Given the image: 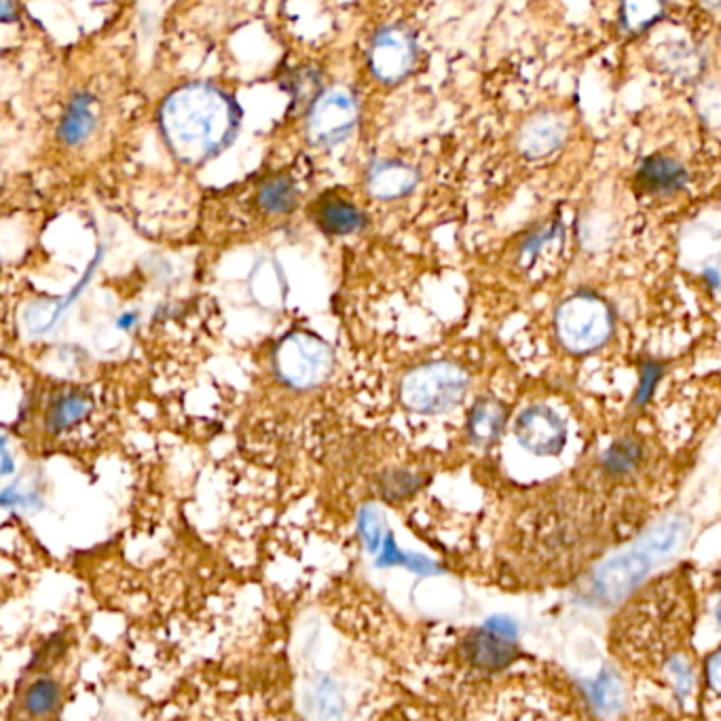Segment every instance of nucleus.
<instances>
[{
  "label": "nucleus",
  "mask_w": 721,
  "mask_h": 721,
  "mask_svg": "<svg viewBox=\"0 0 721 721\" xmlns=\"http://www.w3.org/2000/svg\"><path fill=\"white\" fill-rule=\"evenodd\" d=\"M554 324L563 347L573 354L599 349L612 337L614 328L612 311L595 294H576L567 299L559 307Z\"/></svg>",
  "instance_id": "4"
},
{
  "label": "nucleus",
  "mask_w": 721,
  "mask_h": 721,
  "mask_svg": "<svg viewBox=\"0 0 721 721\" xmlns=\"http://www.w3.org/2000/svg\"><path fill=\"white\" fill-rule=\"evenodd\" d=\"M715 620H717V624H719V628H721V595H719V599H717V603H715Z\"/></svg>",
  "instance_id": "34"
},
{
  "label": "nucleus",
  "mask_w": 721,
  "mask_h": 721,
  "mask_svg": "<svg viewBox=\"0 0 721 721\" xmlns=\"http://www.w3.org/2000/svg\"><path fill=\"white\" fill-rule=\"evenodd\" d=\"M658 58L662 70L679 79H696L702 66H705L700 51L688 43H669L660 51Z\"/></svg>",
  "instance_id": "18"
},
{
  "label": "nucleus",
  "mask_w": 721,
  "mask_h": 721,
  "mask_svg": "<svg viewBox=\"0 0 721 721\" xmlns=\"http://www.w3.org/2000/svg\"><path fill=\"white\" fill-rule=\"evenodd\" d=\"M311 218L322 233L337 237L360 233L368 225V218L358 203L337 191L320 195L311 206Z\"/></svg>",
  "instance_id": "12"
},
{
  "label": "nucleus",
  "mask_w": 721,
  "mask_h": 721,
  "mask_svg": "<svg viewBox=\"0 0 721 721\" xmlns=\"http://www.w3.org/2000/svg\"><path fill=\"white\" fill-rule=\"evenodd\" d=\"M157 123L170 155L184 168L199 170L235 142L242 115L227 89L191 81L165 96Z\"/></svg>",
  "instance_id": "1"
},
{
  "label": "nucleus",
  "mask_w": 721,
  "mask_h": 721,
  "mask_svg": "<svg viewBox=\"0 0 721 721\" xmlns=\"http://www.w3.org/2000/svg\"><path fill=\"white\" fill-rule=\"evenodd\" d=\"M91 406H94V402H91V398L81 392H70V394L58 398L53 402V406L49 409V415H47L49 432L60 434L64 430L75 428L79 421H83L91 413Z\"/></svg>",
  "instance_id": "17"
},
{
  "label": "nucleus",
  "mask_w": 721,
  "mask_h": 721,
  "mask_svg": "<svg viewBox=\"0 0 721 721\" xmlns=\"http://www.w3.org/2000/svg\"><path fill=\"white\" fill-rule=\"evenodd\" d=\"M588 694L590 700H593V705L605 713H612L622 705V683L612 671L601 673L593 683H590Z\"/></svg>",
  "instance_id": "23"
},
{
  "label": "nucleus",
  "mask_w": 721,
  "mask_h": 721,
  "mask_svg": "<svg viewBox=\"0 0 721 721\" xmlns=\"http://www.w3.org/2000/svg\"><path fill=\"white\" fill-rule=\"evenodd\" d=\"M358 529H360V535H362L368 552L377 554V550L381 546V535H383V521H381L377 508H373V506L362 508L360 519H358Z\"/></svg>",
  "instance_id": "29"
},
{
  "label": "nucleus",
  "mask_w": 721,
  "mask_h": 721,
  "mask_svg": "<svg viewBox=\"0 0 721 721\" xmlns=\"http://www.w3.org/2000/svg\"><path fill=\"white\" fill-rule=\"evenodd\" d=\"M421 487V478L411 472H387L379 480V489L385 499H402L406 495L415 493Z\"/></svg>",
  "instance_id": "26"
},
{
  "label": "nucleus",
  "mask_w": 721,
  "mask_h": 721,
  "mask_svg": "<svg viewBox=\"0 0 721 721\" xmlns=\"http://www.w3.org/2000/svg\"><path fill=\"white\" fill-rule=\"evenodd\" d=\"M464 656L476 669L499 671L508 667L516 658V647L512 639H506L489 631V628H483V631H474L466 637Z\"/></svg>",
  "instance_id": "14"
},
{
  "label": "nucleus",
  "mask_w": 721,
  "mask_h": 721,
  "mask_svg": "<svg viewBox=\"0 0 721 721\" xmlns=\"http://www.w3.org/2000/svg\"><path fill=\"white\" fill-rule=\"evenodd\" d=\"M700 119L711 127H721V83H707L696 91L694 98Z\"/></svg>",
  "instance_id": "25"
},
{
  "label": "nucleus",
  "mask_w": 721,
  "mask_h": 721,
  "mask_svg": "<svg viewBox=\"0 0 721 721\" xmlns=\"http://www.w3.org/2000/svg\"><path fill=\"white\" fill-rule=\"evenodd\" d=\"M419 60L417 36L409 26L400 22L385 24L375 30L371 45L366 51V64L371 77L385 85L394 87L413 75Z\"/></svg>",
  "instance_id": "6"
},
{
  "label": "nucleus",
  "mask_w": 721,
  "mask_h": 721,
  "mask_svg": "<svg viewBox=\"0 0 721 721\" xmlns=\"http://www.w3.org/2000/svg\"><path fill=\"white\" fill-rule=\"evenodd\" d=\"M485 628H489V631L502 635L506 639H514L516 633H519V628H516V624L504 616H495V618H489Z\"/></svg>",
  "instance_id": "31"
},
{
  "label": "nucleus",
  "mask_w": 721,
  "mask_h": 721,
  "mask_svg": "<svg viewBox=\"0 0 721 721\" xmlns=\"http://www.w3.org/2000/svg\"><path fill=\"white\" fill-rule=\"evenodd\" d=\"M705 5L711 9H721V0H705Z\"/></svg>",
  "instance_id": "35"
},
{
  "label": "nucleus",
  "mask_w": 721,
  "mask_h": 721,
  "mask_svg": "<svg viewBox=\"0 0 721 721\" xmlns=\"http://www.w3.org/2000/svg\"><path fill=\"white\" fill-rule=\"evenodd\" d=\"M379 565H383V567H387V565H409L413 571H419V573H432V571H436V565L434 563H430V561H425V559H421V557H415V554H404V552H400L398 548H396V544H394V538H392V533H387V540H385V552H383V557L379 559Z\"/></svg>",
  "instance_id": "28"
},
{
  "label": "nucleus",
  "mask_w": 721,
  "mask_h": 721,
  "mask_svg": "<svg viewBox=\"0 0 721 721\" xmlns=\"http://www.w3.org/2000/svg\"><path fill=\"white\" fill-rule=\"evenodd\" d=\"M417 184V168L396 157L373 161L364 174V189L377 201H398L411 195L417 189Z\"/></svg>",
  "instance_id": "9"
},
{
  "label": "nucleus",
  "mask_w": 721,
  "mask_h": 721,
  "mask_svg": "<svg viewBox=\"0 0 721 721\" xmlns=\"http://www.w3.org/2000/svg\"><path fill=\"white\" fill-rule=\"evenodd\" d=\"M639 459H641V447L635 440L624 438V440H618L616 445L605 453L603 464L609 472L626 474L639 464Z\"/></svg>",
  "instance_id": "24"
},
{
  "label": "nucleus",
  "mask_w": 721,
  "mask_h": 721,
  "mask_svg": "<svg viewBox=\"0 0 721 721\" xmlns=\"http://www.w3.org/2000/svg\"><path fill=\"white\" fill-rule=\"evenodd\" d=\"M468 392V375L449 362H434L413 368L402 379L400 398L406 409L425 415L445 413Z\"/></svg>",
  "instance_id": "3"
},
{
  "label": "nucleus",
  "mask_w": 721,
  "mask_h": 721,
  "mask_svg": "<svg viewBox=\"0 0 721 721\" xmlns=\"http://www.w3.org/2000/svg\"><path fill=\"white\" fill-rule=\"evenodd\" d=\"M567 138L565 119L554 110H542L529 117L516 134V149L527 159L552 155Z\"/></svg>",
  "instance_id": "13"
},
{
  "label": "nucleus",
  "mask_w": 721,
  "mask_h": 721,
  "mask_svg": "<svg viewBox=\"0 0 721 721\" xmlns=\"http://www.w3.org/2000/svg\"><path fill=\"white\" fill-rule=\"evenodd\" d=\"M664 15V0H620V24L626 32L650 30Z\"/></svg>",
  "instance_id": "19"
},
{
  "label": "nucleus",
  "mask_w": 721,
  "mask_h": 721,
  "mask_svg": "<svg viewBox=\"0 0 721 721\" xmlns=\"http://www.w3.org/2000/svg\"><path fill=\"white\" fill-rule=\"evenodd\" d=\"M360 102L345 85L324 89L303 113V134L313 149H335L356 134Z\"/></svg>",
  "instance_id": "2"
},
{
  "label": "nucleus",
  "mask_w": 721,
  "mask_h": 721,
  "mask_svg": "<svg viewBox=\"0 0 721 721\" xmlns=\"http://www.w3.org/2000/svg\"><path fill=\"white\" fill-rule=\"evenodd\" d=\"M650 563L652 559L641 550L609 559L595 573L597 593L607 601H618L626 597L631 590H635V586L643 582L647 571H650Z\"/></svg>",
  "instance_id": "11"
},
{
  "label": "nucleus",
  "mask_w": 721,
  "mask_h": 721,
  "mask_svg": "<svg viewBox=\"0 0 721 721\" xmlns=\"http://www.w3.org/2000/svg\"><path fill=\"white\" fill-rule=\"evenodd\" d=\"M15 11H17L15 0H3V20L5 22H11V17H13Z\"/></svg>",
  "instance_id": "33"
},
{
  "label": "nucleus",
  "mask_w": 721,
  "mask_h": 721,
  "mask_svg": "<svg viewBox=\"0 0 721 721\" xmlns=\"http://www.w3.org/2000/svg\"><path fill=\"white\" fill-rule=\"evenodd\" d=\"M514 436L521 447L535 455H557L567 442L563 419L548 406L535 404L521 413L514 423Z\"/></svg>",
  "instance_id": "8"
},
{
  "label": "nucleus",
  "mask_w": 721,
  "mask_h": 721,
  "mask_svg": "<svg viewBox=\"0 0 721 721\" xmlns=\"http://www.w3.org/2000/svg\"><path fill=\"white\" fill-rule=\"evenodd\" d=\"M305 707L311 717H339L343 713V696L328 677H318L307 688Z\"/></svg>",
  "instance_id": "21"
},
{
  "label": "nucleus",
  "mask_w": 721,
  "mask_h": 721,
  "mask_svg": "<svg viewBox=\"0 0 721 721\" xmlns=\"http://www.w3.org/2000/svg\"><path fill=\"white\" fill-rule=\"evenodd\" d=\"M506 425V409L493 398L478 400L468 419V434L476 445H491L502 434Z\"/></svg>",
  "instance_id": "16"
},
{
  "label": "nucleus",
  "mask_w": 721,
  "mask_h": 721,
  "mask_svg": "<svg viewBox=\"0 0 721 721\" xmlns=\"http://www.w3.org/2000/svg\"><path fill=\"white\" fill-rule=\"evenodd\" d=\"M683 533H686V525H683L681 519H667L658 523L650 533L643 535L637 550L647 554L650 559L667 557V554H671L679 546Z\"/></svg>",
  "instance_id": "20"
},
{
  "label": "nucleus",
  "mask_w": 721,
  "mask_h": 721,
  "mask_svg": "<svg viewBox=\"0 0 721 721\" xmlns=\"http://www.w3.org/2000/svg\"><path fill=\"white\" fill-rule=\"evenodd\" d=\"M667 677L671 681V688L673 692L681 698L686 700L694 688H696V677H694V671L690 667V662L683 658V656H673L669 662H667Z\"/></svg>",
  "instance_id": "27"
},
{
  "label": "nucleus",
  "mask_w": 721,
  "mask_h": 721,
  "mask_svg": "<svg viewBox=\"0 0 721 721\" xmlns=\"http://www.w3.org/2000/svg\"><path fill=\"white\" fill-rule=\"evenodd\" d=\"M102 117L104 106L96 91L77 89L64 106L55 140L68 153L83 151L100 134Z\"/></svg>",
  "instance_id": "7"
},
{
  "label": "nucleus",
  "mask_w": 721,
  "mask_h": 721,
  "mask_svg": "<svg viewBox=\"0 0 721 721\" xmlns=\"http://www.w3.org/2000/svg\"><path fill=\"white\" fill-rule=\"evenodd\" d=\"M60 705V686L53 679H39L24 694V709L30 715L43 717L53 713Z\"/></svg>",
  "instance_id": "22"
},
{
  "label": "nucleus",
  "mask_w": 721,
  "mask_h": 721,
  "mask_svg": "<svg viewBox=\"0 0 721 721\" xmlns=\"http://www.w3.org/2000/svg\"><path fill=\"white\" fill-rule=\"evenodd\" d=\"M275 371L288 385L311 390L324 383L335 366L328 343L311 332H294L275 349Z\"/></svg>",
  "instance_id": "5"
},
{
  "label": "nucleus",
  "mask_w": 721,
  "mask_h": 721,
  "mask_svg": "<svg viewBox=\"0 0 721 721\" xmlns=\"http://www.w3.org/2000/svg\"><path fill=\"white\" fill-rule=\"evenodd\" d=\"M301 197L299 180L290 172H271L254 182L250 203L258 214L267 218H282L299 210Z\"/></svg>",
  "instance_id": "10"
},
{
  "label": "nucleus",
  "mask_w": 721,
  "mask_h": 721,
  "mask_svg": "<svg viewBox=\"0 0 721 721\" xmlns=\"http://www.w3.org/2000/svg\"><path fill=\"white\" fill-rule=\"evenodd\" d=\"M658 377H660V366H656V364H645L643 375H641L639 394H637V402H639V404H645L647 398L652 396Z\"/></svg>",
  "instance_id": "30"
},
{
  "label": "nucleus",
  "mask_w": 721,
  "mask_h": 721,
  "mask_svg": "<svg viewBox=\"0 0 721 721\" xmlns=\"http://www.w3.org/2000/svg\"><path fill=\"white\" fill-rule=\"evenodd\" d=\"M707 679H709V686L717 694H721V647L707 660Z\"/></svg>",
  "instance_id": "32"
},
{
  "label": "nucleus",
  "mask_w": 721,
  "mask_h": 721,
  "mask_svg": "<svg viewBox=\"0 0 721 721\" xmlns=\"http://www.w3.org/2000/svg\"><path fill=\"white\" fill-rule=\"evenodd\" d=\"M639 187L652 195H673L686 187L688 172L673 157H650L637 174Z\"/></svg>",
  "instance_id": "15"
}]
</instances>
